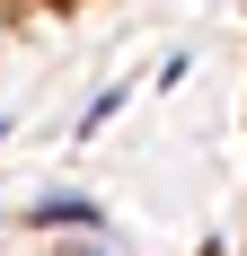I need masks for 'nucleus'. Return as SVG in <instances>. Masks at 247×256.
Listing matches in <instances>:
<instances>
[{
  "mask_svg": "<svg viewBox=\"0 0 247 256\" xmlns=\"http://www.w3.org/2000/svg\"><path fill=\"white\" fill-rule=\"evenodd\" d=\"M115 106H124V88H98V98H88V115H80V132H98L106 115H115Z\"/></svg>",
  "mask_w": 247,
  "mask_h": 256,
  "instance_id": "f03ea898",
  "label": "nucleus"
},
{
  "mask_svg": "<svg viewBox=\"0 0 247 256\" xmlns=\"http://www.w3.org/2000/svg\"><path fill=\"white\" fill-rule=\"evenodd\" d=\"M36 221H44V230H98L106 212L88 204V194H36Z\"/></svg>",
  "mask_w": 247,
  "mask_h": 256,
  "instance_id": "f257e3e1",
  "label": "nucleus"
},
{
  "mask_svg": "<svg viewBox=\"0 0 247 256\" xmlns=\"http://www.w3.org/2000/svg\"><path fill=\"white\" fill-rule=\"evenodd\" d=\"M0 142H9V115H0Z\"/></svg>",
  "mask_w": 247,
  "mask_h": 256,
  "instance_id": "7ed1b4c3",
  "label": "nucleus"
}]
</instances>
